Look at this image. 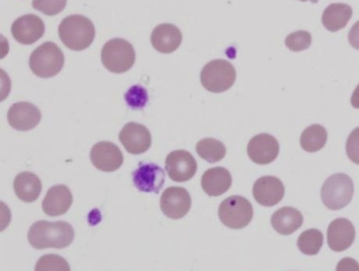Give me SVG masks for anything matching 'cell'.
<instances>
[{
  "label": "cell",
  "instance_id": "16",
  "mask_svg": "<svg viewBox=\"0 0 359 271\" xmlns=\"http://www.w3.org/2000/svg\"><path fill=\"white\" fill-rule=\"evenodd\" d=\"M41 120V111L30 102L14 103L8 111L10 125L20 132L33 130L39 125Z\"/></svg>",
  "mask_w": 359,
  "mask_h": 271
},
{
  "label": "cell",
  "instance_id": "33",
  "mask_svg": "<svg viewBox=\"0 0 359 271\" xmlns=\"http://www.w3.org/2000/svg\"><path fill=\"white\" fill-rule=\"evenodd\" d=\"M348 38L351 46L359 50V21L355 22V25L351 27Z\"/></svg>",
  "mask_w": 359,
  "mask_h": 271
},
{
  "label": "cell",
  "instance_id": "24",
  "mask_svg": "<svg viewBox=\"0 0 359 271\" xmlns=\"http://www.w3.org/2000/svg\"><path fill=\"white\" fill-rule=\"evenodd\" d=\"M327 140V130L320 124H313L302 132L300 146L308 153H316L325 147Z\"/></svg>",
  "mask_w": 359,
  "mask_h": 271
},
{
  "label": "cell",
  "instance_id": "11",
  "mask_svg": "<svg viewBox=\"0 0 359 271\" xmlns=\"http://www.w3.org/2000/svg\"><path fill=\"white\" fill-rule=\"evenodd\" d=\"M119 140L128 153L140 155L146 153L152 144V137L146 126L130 122L126 124L119 134Z\"/></svg>",
  "mask_w": 359,
  "mask_h": 271
},
{
  "label": "cell",
  "instance_id": "13",
  "mask_svg": "<svg viewBox=\"0 0 359 271\" xmlns=\"http://www.w3.org/2000/svg\"><path fill=\"white\" fill-rule=\"evenodd\" d=\"M247 151L254 163L266 165L272 163L278 157L279 143L272 134H256L249 141Z\"/></svg>",
  "mask_w": 359,
  "mask_h": 271
},
{
  "label": "cell",
  "instance_id": "7",
  "mask_svg": "<svg viewBox=\"0 0 359 271\" xmlns=\"http://www.w3.org/2000/svg\"><path fill=\"white\" fill-rule=\"evenodd\" d=\"M253 206L249 200L241 195H231L222 202L218 216L224 226L232 229L247 227L253 218Z\"/></svg>",
  "mask_w": 359,
  "mask_h": 271
},
{
  "label": "cell",
  "instance_id": "2",
  "mask_svg": "<svg viewBox=\"0 0 359 271\" xmlns=\"http://www.w3.org/2000/svg\"><path fill=\"white\" fill-rule=\"evenodd\" d=\"M62 43L72 50H86L93 43L95 27L88 17L83 15H71L60 22L58 27Z\"/></svg>",
  "mask_w": 359,
  "mask_h": 271
},
{
  "label": "cell",
  "instance_id": "8",
  "mask_svg": "<svg viewBox=\"0 0 359 271\" xmlns=\"http://www.w3.org/2000/svg\"><path fill=\"white\" fill-rule=\"evenodd\" d=\"M192 200L184 187L171 186L163 191L161 197V211L168 218L178 220L187 216L191 209Z\"/></svg>",
  "mask_w": 359,
  "mask_h": 271
},
{
  "label": "cell",
  "instance_id": "4",
  "mask_svg": "<svg viewBox=\"0 0 359 271\" xmlns=\"http://www.w3.org/2000/svg\"><path fill=\"white\" fill-rule=\"evenodd\" d=\"M135 59L133 46L123 38L109 40L102 50V64L111 73H126L133 67Z\"/></svg>",
  "mask_w": 359,
  "mask_h": 271
},
{
  "label": "cell",
  "instance_id": "20",
  "mask_svg": "<svg viewBox=\"0 0 359 271\" xmlns=\"http://www.w3.org/2000/svg\"><path fill=\"white\" fill-rule=\"evenodd\" d=\"M232 174L226 168H210L201 178V187L210 197H219L230 189Z\"/></svg>",
  "mask_w": 359,
  "mask_h": 271
},
{
  "label": "cell",
  "instance_id": "27",
  "mask_svg": "<svg viewBox=\"0 0 359 271\" xmlns=\"http://www.w3.org/2000/svg\"><path fill=\"white\" fill-rule=\"evenodd\" d=\"M35 271H71L70 264L66 258L58 254H45L37 260Z\"/></svg>",
  "mask_w": 359,
  "mask_h": 271
},
{
  "label": "cell",
  "instance_id": "34",
  "mask_svg": "<svg viewBox=\"0 0 359 271\" xmlns=\"http://www.w3.org/2000/svg\"><path fill=\"white\" fill-rule=\"evenodd\" d=\"M351 104L354 109H359V84L353 92L352 97H351Z\"/></svg>",
  "mask_w": 359,
  "mask_h": 271
},
{
  "label": "cell",
  "instance_id": "3",
  "mask_svg": "<svg viewBox=\"0 0 359 271\" xmlns=\"http://www.w3.org/2000/svg\"><path fill=\"white\" fill-rule=\"evenodd\" d=\"M29 64L31 71L37 77H54L64 67L65 55L57 44L51 41L45 42L31 54Z\"/></svg>",
  "mask_w": 359,
  "mask_h": 271
},
{
  "label": "cell",
  "instance_id": "29",
  "mask_svg": "<svg viewBox=\"0 0 359 271\" xmlns=\"http://www.w3.org/2000/svg\"><path fill=\"white\" fill-rule=\"evenodd\" d=\"M126 102L133 109H142L149 100L148 92L142 85H133L125 95Z\"/></svg>",
  "mask_w": 359,
  "mask_h": 271
},
{
  "label": "cell",
  "instance_id": "6",
  "mask_svg": "<svg viewBox=\"0 0 359 271\" xmlns=\"http://www.w3.org/2000/svg\"><path fill=\"white\" fill-rule=\"evenodd\" d=\"M236 71L232 63L224 59L210 61L201 73V81L203 88L211 92H224L234 85Z\"/></svg>",
  "mask_w": 359,
  "mask_h": 271
},
{
  "label": "cell",
  "instance_id": "28",
  "mask_svg": "<svg viewBox=\"0 0 359 271\" xmlns=\"http://www.w3.org/2000/svg\"><path fill=\"white\" fill-rule=\"evenodd\" d=\"M285 46L293 52L308 50L312 43V36L306 31H297L290 34L285 40Z\"/></svg>",
  "mask_w": 359,
  "mask_h": 271
},
{
  "label": "cell",
  "instance_id": "10",
  "mask_svg": "<svg viewBox=\"0 0 359 271\" xmlns=\"http://www.w3.org/2000/svg\"><path fill=\"white\" fill-rule=\"evenodd\" d=\"M91 162L97 169L112 172L121 168L123 163V155L119 147L109 141L96 143L90 153Z\"/></svg>",
  "mask_w": 359,
  "mask_h": 271
},
{
  "label": "cell",
  "instance_id": "30",
  "mask_svg": "<svg viewBox=\"0 0 359 271\" xmlns=\"http://www.w3.org/2000/svg\"><path fill=\"white\" fill-rule=\"evenodd\" d=\"M33 8L48 16H55L65 10L67 0H33Z\"/></svg>",
  "mask_w": 359,
  "mask_h": 271
},
{
  "label": "cell",
  "instance_id": "17",
  "mask_svg": "<svg viewBox=\"0 0 359 271\" xmlns=\"http://www.w3.org/2000/svg\"><path fill=\"white\" fill-rule=\"evenodd\" d=\"M354 225L346 218H335L327 227V245L333 251L341 252L354 243Z\"/></svg>",
  "mask_w": 359,
  "mask_h": 271
},
{
  "label": "cell",
  "instance_id": "23",
  "mask_svg": "<svg viewBox=\"0 0 359 271\" xmlns=\"http://www.w3.org/2000/svg\"><path fill=\"white\" fill-rule=\"evenodd\" d=\"M353 10L346 4H332L323 11V27L329 32H337L344 29L352 18Z\"/></svg>",
  "mask_w": 359,
  "mask_h": 271
},
{
  "label": "cell",
  "instance_id": "25",
  "mask_svg": "<svg viewBox=\"0 0 359 271\" xmlns=\"http://www.w3.org/2000/svg\"><path fill=\"white\" fill-rule=\"evenodd\" d=\"M196 151L201 159L209 163H216L226 157V148L222 141L205 138L197 143Z\"/></svg>",
  "mask_w": 359,
  "mask_h": 271
},
{
  "label": "cell",
  "instance_id": "5",
  "mask_svg": "<svg viewBox=\"0 0 359 271\" xmlns=\"http://www.w3.org/2000/svg\"><path fill=\"white\" fill-rule=\"evenodd\" d=\"M354 183L346 174H335L327 179L321 188V200L325 207L339 210L352 201Z\"/></svg>",
  "mask_w": 359,
  "mask_h": 271
},
{
  "label": "cell",
  "instance_id": "19",
  "mask_svg": "<svg viewBox=\"0 0 359 271\" xmlns=\"http://www.w3.org/2000/svg\"><path fill=\"white\" fill-rule=\"evenodd\" d=\"M73 195L66 185H55L48 190L43 202V209L50 216H62L70 209Z\"/></svg>",
  "mask_w": 359,
  "mask_h": 271
},
{
  "label": "cell",
  "instance_id": "21",
  "mask_svg": "<svg viewBox=\"0 0 359 271\" xmlns=\"http://www.w3.org/2000/svg\"><path fill=\"white\" fill-rule=\"evenodd\" d=\"M304 216L299 210L293 207H283L273 214L271 218L274 230L283 235H289L295 232L302 226Z\"/></svg>",
  "mask_w": 359,
  "mask_h": 271
},
{
  "label": "cell",
  "instance_id": "35",
  "mask_svg": "<svg viewBox=\"0 0 359 271\" xmlns=\"http://www.w3.org/2000/svg\"><path fill=\"white\" fill-rule=\"evenodd\" d=\"M299 1H311L312 4H317L318 0H299Z\"/></svg>",
  "mask_w": 359,
  "mask_h": 271
},
{
  "label": "cell",
  "instance_id": "14",
  "mask_svg": "<svg viewBox=\"0 0 359 271\" xmlns=\"http://www.w3.org/2000/svg\"><path fill=\"white\" fill-rule=\"evenodd\" d=\"M11 31L18 42L30 46L43 37L46 27L43 19L36 15L28 14L16 19L12 25Z\"/></svg>",
  "mask_w": 359,
  "mask_h": 271
},
{
  "label": "cell",
  "instance_id": "31",
  "mask_svg": "<svg viewBox=\"0 0 359 271\" xmlns=\"http://www.w3.org/2000/svg\"><path fill=\"white\" fill-rule=\"evenodd\" d=\"M346 155L353 163L359 165V127L355 128L346 143Z\"/></svg>",
  "mask_w": 359,
  "mask_h": 271
},
{
  "label": "cell",
  "instance_id": "15",
  "mask_svg": "<svg viewBox=\"0 0 359 271\" xmlns=\"http://www.w3.org/2000/svg\"><path fill=\"white\" fill-rule=\"evenodd\" d=\"M253 197L260 205L272 207L285 197V185L277 176H262L254 183Z\"/></svg>",
  "mask_w": 359,
  "mask_h": 271
},
{
  "label": "cell",
  "instance_id": "1",
  "mask_svg": "<svg viewBox=\"0 0 359 271\" xmlns=\"http://www.w3.org/2000/svg\"><path fill=\"white\" fill-rule=\"evenodd\" d=\"M74 235V228L68 222H49L43 220L37 221L30 227L28 239L35 249H62L72 244Z\"/></svg>",
  "mask_w": 359,
  "mask_h": 271
},
{
  "label": "cell",
  "instance_id": "32",
  "mask_svg": "<svg viewBox=\"0 0 359 271\" xmlns=\"http://www.w3.org/2000/svg\"><path fill=\"white\" fill-rule=\"evenodd\" d=\"M336 271H359V264L352 258H344L338 262Z\"/></svg>",
  "mask_w": 359,
  "mask_h": 271
},
{
  "label": "cell",
  "instance_id": "22",
  "mask_svg": "<svg viewBox=\"0 0 359 271\" xmlns=\"http://www.w3.org/2000/svg\"><path fill=\"white\" fill-rule=\"evenodd\" d=\"M13 187L18 199L32 203L41 195L43 184L39 176L33 172H24L15 176Z\"/></svg>",
  "mask_w": 359,
  "mask_h": 271
},
{
  "label": "cell",
  "instance_id": "26",
  "mask_svg": "<svg viewBox=\"0 0 359 271\" xmlns=\"http://www.w3.org/2000/svg\"><path fill=\"white\" fill-rule=\"evenodd\" d=\"M323 244V235L318 229H308L299 235L297 247L306 256H316Z\"/></svg>",
  "mask_w": 359,
  "mask_h": 271
},
{
  "label": "cell",
  "instance_id": "9",
  "mask_svg": "<svg viewBox=\"0 0 359 271\" xmlns=\"http://www.w3.org/2000/svg\"><path fill=\"white\" fill-rule=\"evenodd\" d=\"M165 170L174 182H187L196 174L197 162L192 153L184 149H178L168 155Z\"/></svg>",
  "mask_w": 359,
  "mask_h": 271
},
{
  "label": "cell",
  "instance_id": "18",
  "mask_svg": "<svg viewBox=\"0 0 359 271\" xmlns=\"http://www.w3.org/2000/svg\"><path fill=\"white\" fill-rule=\"evenodd\" d=\"M182 41V32L171 23L157 25L151 35V43L153 48L163 54H171L175 52L180 48Z\"/></svg>",
  "mask_w": 359,
  "mask_h": 271
},
{
  "label": "cell",
  "instance_id": "12",
  "mask_svg": "<svg viewBox=\"0 0 359 271\" xmlns=\"http://www.w3.org/2000/svg\"><path fill=\"white\" fill-rule=\"evenodd\" d=\"M134 185L142 193H158L165 182V174L154 163H140L132 174Z\"/></svg>",
  "mask_w": 359,
  "mask_h": 271
}]
</instances>
